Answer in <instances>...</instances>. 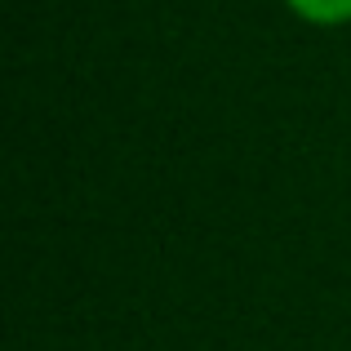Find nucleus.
Listing matches in <instances>:
<instances>
[{
  "instance_id": "1",
  "label": "nucleus",
  "mask_w": 351,
  "mask_h": 351,
  "mask_svg": "<svg viewBox=\"0 0 351 351\" xmlns=\"http://www.w3.org/2000/svg\"><path fill=\"white\" fill-rule=\"evenodd\" d=\"M311 27H343L351 23V0H285Z\"/></svg>"
}]
</instances>
